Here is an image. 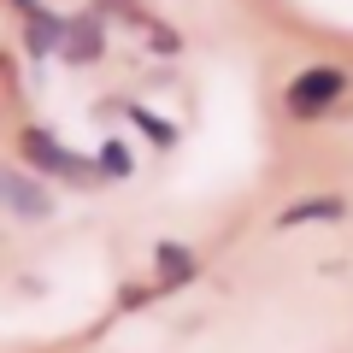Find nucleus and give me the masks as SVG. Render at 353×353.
Returning a JSON list of instances; mask_svg holds the SVG:
<instances>
[{
  "label": "nucleus",
  "instance_id": "nucleus-2",
  "mask_svg": "<svg viewBox=\"0 0 353 353\" xmlns=\"http://www.w3.org/2000/svg\"><path fill=\"white\" fill-rule=\"evenodd\" d=\"M24 159L36 165V171L59 176V183H88V176H94V165H88L83 153H71L65 141H53L48 130H24Z\"/></svg>",
  "mask_w": 353,
  "mask_h": 353
},
{
  "label": "nucleus",
  "instance_id": "nucleus-4",
  "mask_svg": "<svg viewBox=\"0 0 353 353\" xmlns=\"http://www.w3.org/2000/svg\"><path fill=\"white\" fill-rule=\"evenodd\" d=\"M347 212V201L341 194H306V201L283 206L277 212V230H301V224H336V218Z\"/></svg>",
  "mask_w": 353,
  "mask_h": 353
},
{
  "label": "nucleus",
  "instance_id": "nucleus-3",
  "mask_svg": "<svg viewBox=\"0 0 353 353\" xmlns=\"http://www.w3.org/2000/svg\"><path fill=\"white\" fill-rule=\"evenodd\" d=\"M0 206H6V212H18V218H48V212H53L48 189H41V183H30V176H18V171H0Z\"/></svg>",
  "mask_w": 353,
  "mask_h": 353
},
{
  "label": "nucleus",
  "instance_id": "nucleus-10",
  "mask_svg": "<svg viewBox=\"0 0 353 353\" xmlns=\"http://www.w3.org/2000/svg\"><path fill=\"white\" fill-rule=\"evenodd\" d=\"M12 6H18L24 18H36V12H41V0H12Z\"/></svg>",
  "mask_w": 353,
  "mask_h": 353
},
{
  "label": "nucleus",
  "instance_id": "nucleus-7",
  "mask_svg": "<svg viewBox=\"0 0 353 353\" xmlns=\"http://www.w3.org/2000/svg\"><path fill=\"white\" fill-rule=\"evenodd\" d=\"M153 259H159V271H165V283H183V277H194V253H183V248H171V241H159V248H153Z\"/></svg>",
  "mask_w": 353,
  "mask_h": 353
},
{
  "label": "nucleus",
  "instance_id": "nucleus-8",
  "mask_svg": "<svg viewBox=\"0 0 353 353\" xmlns=\"http://www.w3.org/2000/svg\"><path fill=\"white\" fill-rule=\"evenodd\" d=\"M130 118H136V130H141V136L153 141V148H171V141H176V130L165 124V118H153L148 106H130Z\"/></svg>",
  "mask_w": 353,
  "mask_h": 353
},
{
  "label": "nucleus",
  "instance_id": "nucleus-9",
  "mask_svg": "<svg viewBox=\"0 0 353 353\" xmlns=\"http://www.w3.org/2000/svg\"><path fill=\"white\" fill-rule=\"evenodd\" d=\"M94 176H118V183H124V176H130V153L118 148V141H106L101 159H94Z\"/></svg>",
  "mask_w": 353,
  "mask_h": 353
},
{
  "label": "nucleus",
  "instance_id": "nucleus-5",
  "mask_svg": "<svg viewBox=\"0 0 353 353\" xmlns=\"http://www.w3.org/2000/svg\"><path fill=\"white\" fill-rule=\"evenodd\" d=\"M101 41H106V30L94 24V18H77V24H65V59H94L101 53Z\"/></svg>",
  "mask_w": 353,
  "mask_h": 353
},
{
  "label": "nucleus",
  "instance_id": "nucleus-6",
  "mask_svg": "<svg viewBox=\"0 0 353 353\" xmlns=\"http://www.w3.org/2000/svg\"><path fill=\"white\" fill-rule=\"evenodd\" d=\"M65 24H71V18L36 12L30 18V53H65Z\"/></svg>",
  "mask_w": 353,
  "mask_h": 353
},
{
  "label": "nucleus",
  "instance_id": "nucleus-1",
  "mask_svg": "<svg viewBox=\"0 0 353 353\" xmlns=\"http://www.w3.org/2000/svg\"><path fill=\"white\" fill-rule=\"evenodd\" d=\"M341 94H347V71H341V65H306V71L289 83L283 101H289L294 118H318V112H330Z\"/></svg>",
  "mask_w": 353,
  "mask_h": 353
}]
</instances>
